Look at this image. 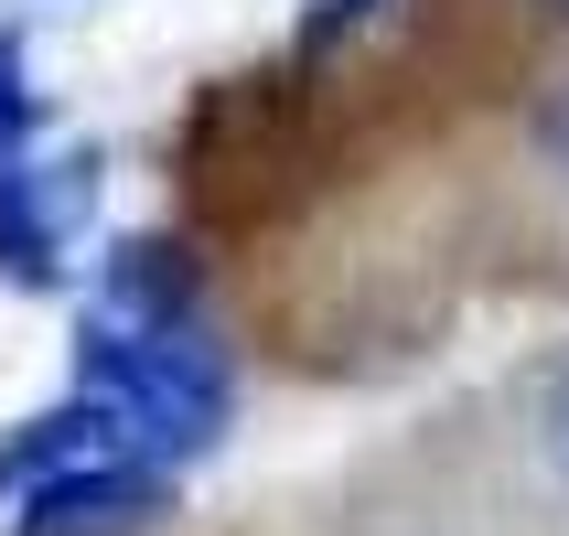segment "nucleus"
Returning a JSON list of instances; mask_svg holds the SVG:
<instances>
[{
	"instance_id": "5",
	"label": "nucleus",
	"mask_w": 569,
	"mask_h": 536,
	"mask_svg": "<svg viewBox=\"0 0 569 536\" xmlns=\"http://www.w3.org/2000/svg\"><path fill=\"white\" fill-rule=\"evenodd\" d=\"M97 462H129L119 418L97 408V397H64V408L22 418L0 441V494H32V483H54V473H97Z\"/></svg>"
},
{
	"instance_id": "10",
	"label": "nucleus",
	"mask_w": 569,
	"mask_h": 536,
	"mask_svg": "<svg viewBox=\"0 0 569 536\" xmlns=\"http://www.w3.org/2000/svg\"><path fill=\"white\" fill-rule=\"evenodd\" d=\"M548 11H569V0H548Z\"/></svg>"
},
{
	"instance_id": "8",
	"label": "nucleus",
	"mask_w": 569,
	"mask_h": 536,
	"mask_svg": "<svg viewBox=\"0 0 569 536\" xmlns=\"http://www.w3.org/2000/svg\"><path fill=\"white\" fill-rule=\"evenodd\" d=\"M366 11H377V0H312V11H301V43H333V32H355Z\"/></svg>"
},
{
	"instance_id": "4",
	"label": "nucleus",
	"mask_w": 569,
	"mask_h": 536,
	"mask_svg": "<svg viewBox=\"0 0 569 536\" xmlns=\"http://www.w3.org/2000/svg\"><path fill=\"white\" fill-rule=\"evenodd\" d=\"M161 515H172V473H151V462H97V473L32 483L11 536H151Z\"/></svg>"
},
{
	"instance_id": "7",
	"label": "nucleus",
	"mask_w": 569,
	"mask_h": 536,
	"mask_svg": "<svg viewBox=\"0 0 569 536\" xmlns=\"http://www.w3.org/2000/svg\"><path fill=\"white\" fill-rule=\"evenodd\" d=\"M538 429H548V462L569 473V365L548 376V397H538Z\"/></svg>"
},
{
	"instance_id": "2",
	"label": "nucleus",
	"mask_w": 569,
	"mask_h": 536,
	"mask_svg": "<svg viewBox=\"0 0 569 536\" xmlns=\"http://www.w3.org/2000/svg\"><path fill=\"white\" fill-rule=\"evenodd\" d=\"M87 215H97V151H22V161H0V280L11 290H54Z\"/></svg>"
},
{
	"instance_id": "1",
	"label": "nucleus",
	"mask_w": 569,
	"mask_h": 536,
	"mask_svg": "<svg viewBox=\"0 0 569 536\" xmlns=\"http://www.w3.org/2000/svg\"><path fill=\"white\" fill-rule=\"evenodd\" d=\"M76 397H97V408L119 418L129 462L172 473L193 451H216L237 376H226V344L204 322H172V333H140V344H87L76 333Z\"/></svg>"
},
{
	"instance_id": "6",
	"label": "nucleus",
	"mask_w": 569,
	"mask_h": 536,
	"mask_svg": "<svg viewBox=\"0 0 569 536\" xmlns=\"http://www.w3.org/2000/svg\"><path fill=\"white\" fill-rule=\"evenodd\" d=\"M32 140V75H22V32L0 22V161H22Z\"/></svg>"
},
{
	"instance_id": "3",
	"label": "nucleus",
	"mask_w": 569,
	"mask_h": 536,
	"mask_svg": "<svg viewBox=\"0 0 569 536\" xmlns=\"http://www.w3.org/2000/svg\"><path fill=\"white\" fill-rule=\"evenodd\" d=\"M172 322H193V257L172 236H119L97 257V290L76 312V333L87 344H140V333H172Z\"/></svg>"
},
{
	"instance_id": "9",
	"label": "nucleus",
	"mask_w": 569,
	"mask_h": 536,
	"mask_svg": "<svg viewBox=\"0 0 569 536\" xmlns=\"http://www.w3.org/2000/svg\"><path fill=\"white\" fill-rule=\"evenodd\" d=\"M538 129H548V151H569V97H559V108H548Z\"/></svg>"
}]
</instances>
